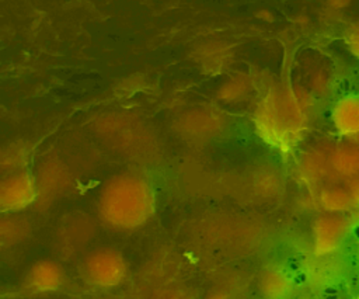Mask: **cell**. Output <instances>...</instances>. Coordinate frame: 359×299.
Segmentation results:
<instances>
[{"label":"cell","mask_w":359,"mask_h":299,"mask_svg":"<svg viewBox=\"0 0 359 299\" xmlns=\"http://www.w3.org/2000/svg\"><path fill=\"white\" fill-rule=\"evenodd\" d=\"M153 211V198L147 184L135 175H122L109 182L100 199L102 220L118 230L142 226Z\"/></svg>","instance_id":"cell-1"},{"label":"cell","mask_w":359,"mask_h":299,"mask_svg":"<svg viewBox=\"0 0 359 299\" xmlns=\"http://www.w3.org/2000/svg\"><path fill=\"white\" fill-rule=\"evenodd\" d=\"M126 261L114 248H98L87 255L83 263L86 281L97 288L108 289L119 285L126 277Z\"/></svg>","instance_id":"cell-2"},{"label":"cell","mask_w":359,"mask_h":299,"mask_svg":"<svg viewBox=\"0 0 359 299\" xmlns=\"http://www.w3.org/2000/svg\"><path fill=\"white\" fill-rule=\"evenodd\" d=\"M35 197V185L29 175L15 174L1 184V206L4 211H20L29 205Z\"/></svg>","instance_id":"cell-3"},{"label":"cell","mask_w":359,"mask_h":299,"mask_svg":"<svg viewBox=\"0 0 359 299\" xmlns=\"http://www.w3.org/2000/svg\"><path fill=\"white\" fill-rule=\"evenodd\" d=\"M345 229L346 220L339 213L327 212L318 216L313 227L316 248L320 253H328L334 250L344 237Z\"/></svg>","instance_id":"cell-4"},{"label":"cell","mask_w":359,"mask_h":299,"mask_svg":"<svg viewBox=\"0 0 359 299\" xmlns=\"http://www.w3.org/2000/svg\"><path fill=\"white\" fill-rule=\"evenodd\" d=\"M331 119L339 135L353 139L359 135V95H345L339 98L332 111Z\"/></svg>","instance_id":"cell-5"},{"label":"cell","mask_w":359,"mask_h":299,"mask_svg":"<svg viewBox=\"0 0 359 299\" xmlns=\"http://www.w3.org/2000/svg\"><path fill=\"white\" fill-rule=\"evenodd\" d=\"M63 268L52 260H41L32 264L27 274V285L34 292H52L63 284Z\"/></svg>","instance_id":"cell-6"},{"label":"cell","mask_w":359,"mask_h":299,"mask_svg":"<svg viewBox=\"0 0 359 299\" xmlns=\"http://www.w3.org/2000/svg\"><path fill=\"white\" fill-rule=\"evenodd\" d=\"M258 288L265 299H280L287 289V279L279 270L268 268L261 272Z\"/></svg>","instance_id":"cell-7"},{"label":"cell","mask_w":359,"mask_h":299,"mask_svg":"<svg viewBox=\"0 0 359 299\" xmlns=\"http://www.w3.org/2000/svg\"><path fill=\"white\" fill-rule=\"evenodd\" d=\"M346 44L351 53L359 59V20H356L346 32Z\"/></svg>","instance_id":"cell-8"},{"label":"cell","mask_w":359,"mask_h":299,"mask_svg":"<svg viewBox=\"0 0 359 299\" xmlns=\"http://www.w3.org/2000/svg\"><path fill=\"white\" fill-rule=\"evenodd\" d=\"M156 299H188V298L181 292L172 291V292H165V293H163L161 296H158Z\"/></svg>","instance_id":"cell-9"},{"label":"cell","mask_w":359,"mask_h":299,"mask_svg":"<svg viewBox=\"0 0 359 299\" xmlns=\"http://www.w3.org/2000/svg\"><path fill=\"white\" fill-rule=\"evenodd\" d=\"M205 299H229V296L224 292L215 291V292H210Z\"/></svg>","instance_id":"cell-10"},{"label":"cell","mask_w":359,"mask_h":299,"mask_svg":"<svg viewBox=\"0 0 359 299\" xmlns=\"http://www.w3.org/2000/svg\"><path fill=\"white\" fill-rule=\"evenodd\" d=\"M352 142H353L356 146H359V135H358V136H355V138L352 139Z\"/></svg>","instance_id":"cell-11"},{"label":"cell","mask_w":359,"mask_h":299,"mask_svg":"<svg viewBox=\"0 0 359 299\" xmlns=\"http://www.w3.org/2000/svg\"><path fill=\"white\" fill-rule=\"evenodd\" d=\"M356 299H359V296H358V298H356Z\"/></svg>","instance_id":"cell-12"}]
</instances>
